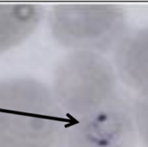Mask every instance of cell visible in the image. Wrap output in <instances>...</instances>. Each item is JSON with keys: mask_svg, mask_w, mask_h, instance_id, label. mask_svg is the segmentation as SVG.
<instances>
[{"mask_svg": "<svg viewBox=\"0 0 148 147\" xmlns=\"http://www.w3.org/2000/svg\"><path fill=\"white\" fill-rule=\"evenodd\" d=\"M73 120L43 83L29 78L0 82V147H69Z\"/></svg>", "mask_w": 148, "mask_h": 147, "instance_id": "1", "label": "cell"}, {"mask_svg": "<svg viewBox=\"0 0 148 147\" xmlns=\"http://www.w3.org/2000/svg\"><path fill=\"white\" fill-rule=\"evenodd\" d=\"M52 90L73 119L98 110L120 94L114 67L103 55L88 51H72L62 60Z\"/></svg>", "mask_w": 148, "mask_h": 147, "instance_id": "2", "label": "cell"}, {"mask_svg": "<svg viewBox=\"0 0 148 147\" xmlns=\"http://www.w3.org/2000/svg\"><path fill=\"white\" fill-rule=\"evenodd\" d=\"M49 23L62 46L100 55L114 51L127 33L126 12L116 4H57Z\"/></svg>", "mask_w": 148, "mask_h": 147, "instance_id": "3", "label": "cell"}, {"mask_svg": "<svg viewBox=\"0 0 148 147\" xmlns=\"http://www.w3.org/2000/svg\"><path fill=\"white\" fill-rule=\"evenodd\" d=\"M133 103L122 94L98 110L74 119L69 147H137Z\"/></svg>", "mask_w": 148, "mask_h": 147, "instance_id": "4", "label": "cell"}, {"mask_svg": "<svg viewBox=\"0 0 148 147\" xmlns=\"http://www.w3.org/2000/svg\"><path fill=\"white\" fill-rule=\"evenodd\" d=\"M117 75L138 93L148 90V27L127 32L114 50Z\"/></svg>", "mask_w": 148, "mask_h": 147, "instance_id": "5", "label": "cell"}, {"mask_svg": "<svg viewBox=\"0 0 148 147\" xmlns=\"http://www.w3.org/2000/svg\"><path fill=\"white\" fill-rule=\"evenodd\" d=\"M43 16L38 4H0V54L26 40Z\"/></svg>", "mask_w": 148, "mask_h": 147, "instance_id": "6", "label": "cell"}, {"mask_svg": "<svg viewBox=\"0 0 148 147\" xmlns=\"http://www.w3.org/2000/svg\"><path fill=\"white\" fill-rule=\"evenodd\" d=\"M133 111L138 138L144 147H148V90L138 93Z\"/></svg>", "mask_w": 148, "mask_h": 147, "instance_id": "7", "label": "cell"}]
</instances>
